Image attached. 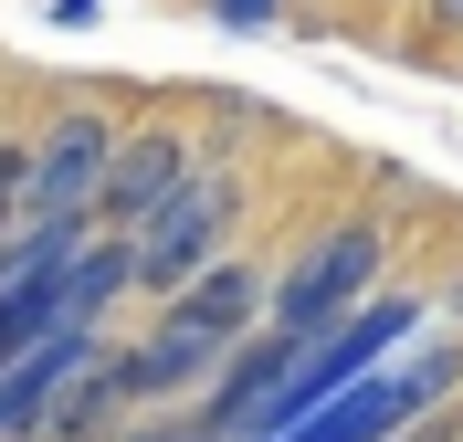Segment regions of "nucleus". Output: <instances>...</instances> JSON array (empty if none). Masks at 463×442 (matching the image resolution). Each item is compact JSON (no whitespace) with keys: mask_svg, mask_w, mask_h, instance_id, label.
<instances>
[{"mask_svg":"<svg viewBox=\"0 0 463 442\" xmlns=\"http://www.w3.org/2000/svg\"><path fill=\"white\" fill-rule=\"evenodd\" d=\"M432 11H442V22H463V0H432Z\"/></svg>","mask_w":463,"mask_h":442,"instance_id":"9b49d317","label":"nucleus"},{"mask_svg":"<svg viewBox=\"0 0 463 442\" xmlns=\"http://www.w3.org/2000/svg\"><path fill=\"white\" fill-rule=\"evenodd\" d=\"M116 127L106 117H53L43 137H22V221H95V190H106Z\"/></svg>","mask_w":463,"mask_h":442,"instance_id":"f03ea898","label":"nucleus"},{"mask_svg":"<svg viewBox=\"0 0 463 442\" xmlns=\"http://www.w3.org/2000/svg\"><path fill=\"white\" fill-rule=\"evenodd\" d=\"M253 316H263V285H253L242 264H201L190 285L169 295V326H190V337H211V348L253 337Z\"/></svg>","mask_w":463,"mask_h":442,"instance_id":"423d86ee","label":"nucleus"},{"mask_svg":"<svg viewBox=\"0 0 463 442\" xmlns=\"http://www.w3.org/2000/svg\"><path fill=\"white\" fill-rule=\"evenodd\" d=\"M127 295V232H106V242H85L74 264H63V326H95Z\"/></svg>","mask_w":463,"mask_h":442,"instance_id":"0eeeda50","label":"nucleus"},{"mask_svg":"<svg viewBox=\"0 0 463 442\" xmlns=\"http://www.w3.org/2000/svg\"><path fill=\"white\" fill-rule=\"evenodd\" d=\"M11 221H22V147H0V242H11Z\"/></svg>","mask_w":463,"mask_h":442,"instance_id":"6e6552de","label":"nucleus"},{"mask_svg":"<svg viewBox=\"0 0 463 442\" xmlns=\"http://www.w3.org/2000/svg\"><path fill=\"white\" fill-rule=\"evenodd\" d=\"M401 442H453V421H401Z\"/></svg>","mask_w":463,"mask_h":442,"instance_id":"9d476101","label":"nucleus"},{"mask_svg":"<svg viewBox=\"0 0 463 442\" xmlns=\"http://www.w3.org/2000/svg\"><path fill=\"white\" fill-rule=\"evenodd\" d=\"M211 11H222L232 32H263V22H274V11H285V0H211Z\"/></svg>","mask_w":463,"mask_h":442,"instance_id":"1a4fd4ad","label":"nucleus"},{"mask_svg":"<svg viewBox=\"0 0 463 442\" xmlns=\"http://www.w3.org/2000/svg\"><path fill=\"white\" fill-rule=\"evenodd\" d=\"M232 211H242L232 169H201V158H190V179H179L169 201H158V211L137 221V232H127V285H147V295H179L201 264H222Z\"/></svg>","mask_w":463,"mask_h":442,"instance_id":"f257e3e1","label":"nucleus"},{"mask_svg":"<svg viewBox=\"0 0 463 442\" xmlns=\"http://www.w3.org/2000/svg\"><path fill=\"white\" fill-rule=\"evenodd\" d=\"M85 358H95V326H53V337H32L22 358H0V442L22 432V421L43 411V400H53Z\"/></svg>","mask_w":463,"mask_h":442,"instance_id":"39448f33","label":"nucleus"},{"mask_svg":"<svg viewBox=\"0 0 463 442\" xmlns=\"http://www.w3.org/2000/svg\"><path fill=\"white\" fill-rule=\"evenodd\" d=\"M369 285H379V232H369V221H347V232H326L317 253L274 285V326H285V337H326L337 316H358V295H369Z\"/></svg>","mask_w":463,"mask_h":442,"instance_id":"7ed1b4c3","label":"nucleus"},{"mask_svg":"<svg viewBox=\"0 0 463 442\" xmlns=\"http://www.w3.org/2000/svg\"><path fill=\"white\" fill-rule=\"evenodd\" d=\"M179 179H190V137H169V127H147V137H116L106 190H95V221H106V232H137V221L169 201Z\"/></svg>","mask_w":463,"mask_h":442,"instance_id":"20e7f679","label":"nucleus"}]
</instances>
